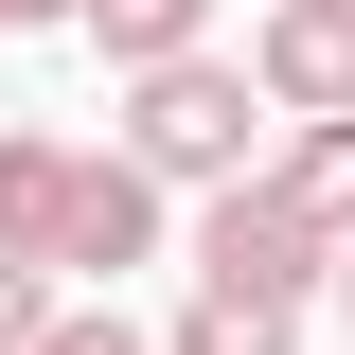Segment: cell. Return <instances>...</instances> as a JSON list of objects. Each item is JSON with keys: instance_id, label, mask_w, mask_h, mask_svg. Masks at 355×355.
<instances>
[{"instance_id": "6da1fadb", "label": "cell", "mask_w": 355, "mask_h": 355, "mask_svg": "<svg viewBox=\"0 0 355 355\" xmlns=\"http://www.w3.org/2000/svg\"><path fill=\"white\" fill-rule=\"evenodd\" d=\"M266 107L249 89V53H160V71H125V160L160 178V196H214V178H249L266 160Z\"/></svg>"}, {"instance_id": "7a4b0ae2", "label": "cell", "mask_w": 355, "mask_h": 355, "mask_svg": "<svg viewBox=\"0 0 355 355\" xmlns=\"http://www.w3.org/2000/svg\"><path fill=\"white\" fill-rule=\"evenodd\" d=\"M196 284H214V302H284V320H302L320 284H338V231L249 160V178H214V214H196Z\"/></svg>"}, {"instance_id": "3957f363", "label": "cell", "mask_w": 355, "mask_h": 355, "mask_svg": "<svg viewBox=\"0 0 355 355\" xmlns=\"http://www.w3.org/2000/svg\"><path fill=\"white\" fill-rule=\"evenodd\" d=\"M249 89L284 107V125L355 107V0H266V18H249Z\"/></svg>"}, {"instance_id": "277c9868", "label": "cell", "mask_w": 355, "mask_h": 355, "mask_svg": "<svg viewBox=\"0 0 355 355\" xmlns=\"http://www.w3.org/2000/svg\"><path fill=\"white\" fill-rule=\"evenodd\" d=\"M160 249V178L107 142V160H71V231H53V266H142Z\"/></svg>"}, {"instance_id": "5b68a950", "label": "cell", "mask_w": 355, "mask_h": 355, "mask_svg": "<svg viewBox=\"0 0 355 355\" xmlns=\"http://www.w3.org/2000/svg\"><path fill=\"white\" fill-rule=\"evenodd\" d=\"M53 231H71V142L0 125V249H36V266H53Z\"/></svg>"}, {"instance_id": "8992f818", "label": "cell", "mask_w": 355, "mask_h": 355, "mask_svg": "<svg viewBox=\"0 0 355 355\" xmlns=\"http://www.w3.org/2000/svg\"><path fill=\"white\" fill-rule=\"evenodd\" d=\"M71 36H107V71H160V53H214V0H89Z\"/></svg>"}, {"instance_id": "52a82bcc", "label": "cell", "mask_w": 355, "mask_h": 355, "mask_svg": "<svg viewBox=\"0 0 355 355\" xmlns=\"http://www.w3.org/2000/svg\"><path fill=\"white\" fill-rule=\"evenodd\" d=\"M266 178H284V196H302L320 231H355V107H320V125H284V160H266Z\"/></svg>"}, {"instance_id": "ba28073f", "label": "cell", "mask_w": 355, "mask_h": 355, "mask_svg": "<svg viewBox=\"0 0 355 355\" xmlns=\"http://www.w3.org/2000/svg\"><path fill=\"white\" fill-rule=\"evenodd\" d=\"M284 338H302L284 302H214V284H196V320H178L160 355H284Z\"/></svg>"}, {"instance_id": "9c48e42d", "label": "cell", "mask_w": 355, "mask_h": 355, "mask_svg": "<svg viewBox=\"0 0 355 355\" xmlns=\"http://www.w3.org/2000/svg\"><path fill=\"white\" fill-rule=\"evenodd\" d=\"M36 338H53V266H36V249H0V355H36Z\"/></svg>"}, {"instance_id": "30bf717a", "label": "cell", "mask_w": 355, "mask_h": 355, "mask_svg": "<svg viewBox=\"0 0 355 355\" xmlns=\"http://www.w3.org/2000/svg\"><path fill=\"white\" fill-rule=\"evenodd\" d=\"M36 355H160V338H125L107 302H53V338H36Z\"/></svg>"}, {"instance_id": "8fae6325", "label": "cell", "mask_w": 355, "mask_h": 355, "mask_svg": "<svg viewBox=\"0 0 355 355\" xmlns=\"http://www.w3.org/2000/svg\"><path fill=\"white\" fill-rule=\"evenodd\" d=\"M71 18H89V0H0V36H71Z\"/></svg>"}, {"instance_id": "7c38bea8", "label": "cell", "mask_w": 355, "mask_h": 355, "mask_svg": "<svg viewBox=\"0 0 355 355\" xmlns=\"http://www.w3.org/2000/svg\"><path fill=\"white\" fill-rule=\"evenodd\" d=\"M338 320H355V231H338Z\"/></svg>"}]
</instances>
